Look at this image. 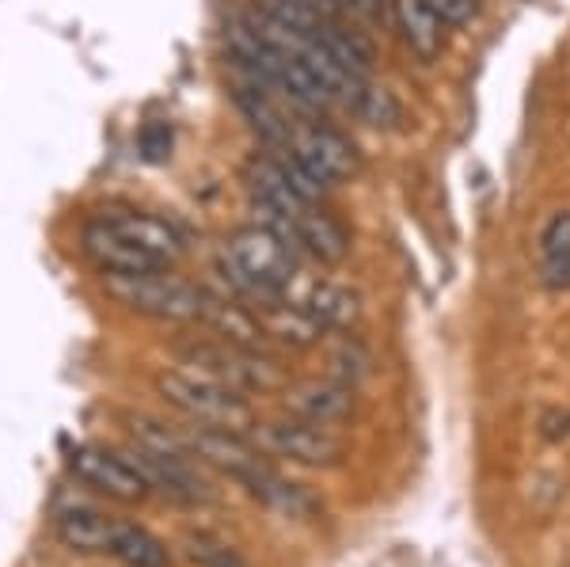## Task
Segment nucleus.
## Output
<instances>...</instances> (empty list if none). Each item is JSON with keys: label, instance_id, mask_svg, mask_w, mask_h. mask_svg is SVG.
I'll use <instances>...</instances> for the list:
<instances>
[{"label": "nucleus", "instance_id": "obj_6", "mask_svg": "<svg viewBox=\"0 0 570 567\" xmlns=\"http://www.w3.org/2000/svg\"><path fill=\"white\" fill-rule=\"evenodd\" d=\"M183 442H187V453L195 457L198 465H209V469L225 472L233 480H247L266 465V453L252 438L236 434V431H225V427H206V423H190V427H179Z\"/></svg>", "mask_w": 570, "mask_h": 567}, {"label": "nucleus", "instance_id": "obj_1", "mask_svg": "<svg viewBox=\"0 0 570 567\" xmlns=\"http://www.w3.org/2000/svg\"><path fill=\"white\" fill-rule=\"evenodd\" d=\"M217 271L228 282V294L240 297L244 305H263V301L285 297L289 282L301 274L297 248L266 225L236 228L228 236Z\"/></svg>", "mask_w": 570, "mask_h": 567}, {"label": "nucleus", "instance_id": "obj_12", "mask_svg": "<svg viewBox=\"0 0 570 567\" xmlns=\"http://www.w3.org/2000/svg\"><path fill=\"white\" fill-rule=\"evenodd\" d=\"M115 526L118 518L88 507V502H61L53 510V534H58V541L80 556H107Z\"/></svg>", "mask_w": 570, "mask_h": 567}, {"label": "nucleus", "instance_id": "obj_10", "mask_svg": "<svg viewBox=\"0 0 570 567\" xmlns=\"http://www.w3.org/2000/svg\"><path fill=\"white\" fill-rule=\"evenodd\" d=\"M80 252L88 255L104 274H153V271H168L156 255L145 248H137L130 236H122L107 217H91L80 228Z\"/></svg>", "mask_w": 570, "mask_h": 567}, {"label": "nucleus", "instance_id": "obj_9", "mask_svg": "<svg viewBox=\"0 0 570 567\" xmlns=\"http://www.w3.org/2000/svg\"><path fill=\"white\" fill-rule=\"evenodd\" d=\"M289 149L312 172V179L324 183L327 190L357 172V149L331 126H308V130L293 134Z\"/></svg>", "mask_w": 570, "mask_h": 567}, {"label": "nucleus", "instance_id": "obj_29", "mask_svg": "<svg viewBox=\"0 0 570 567\" xmlns=\"http://www.w3.org/2000/svg\"><path fill=\"white\" fill-rule=\"evenodd\" d=\"M327 8H331V16H338V12H351V8H354V0H327Z\"/></svg>", "mask_w": 570, "mask_h": 567}, {"label": "nucleus", "instance_id": "obj_25", "mask_svg": "<svg viewBox=\"0 0 570 567\" xmlns=\"http://www.w3.org/2000/svg\"><path fill=\"white\" fill-rule=\"evenodd\" d=\"M141 153H145V160H153V164H160V160H168L171 157V126L168 123H149L141 130Z\"/></svg>", "mask_w": 570, "mask_h": 567}, {"label": "nucleus", "instance_id": "obj_17", "mask_svg": "<svg viewBox=\"0 0 570 567\" xmlns=\"http://www.w3.org/2000/svg\"><path fill=\"white\" fill-rule=\"evenodd\" d=\"M297 248L316 255L320 263H343L346 252H351V236L331 214H324L320 206H308L297 217Z\"/></svg>", "mask_w": 570, "mask_h": 567}, {"label": "nucleus", "instance_id": "obj_26", "mask_svg": "<svg viewBox=\"0 0 570 567\" xmlns=\"http://www.w3.org/2000/svg\"><path fill=\"white\" fill-rule=\"evenodd\" d=\"M445 27H468L480 16V0H430Z\"/></svg>", "mask_w": 570, "mask_h": 567}, {"label": "nucleus", "instance_id": "obj_4", "mask_svg": "<svg viewBox=\"0 0 570 567\" xmlns=\"http://www.w3.org/2000/svg\"><path fill=\"white\" fill-rule=\"evenodd\" d=\"M107 294L126 305L130 313L153 316V320H171V324H202L206 316L209 294L190 282L176 278L168 271L153 274H107L104 278Z\"/></svg>", "mask_w": 570, "mask_h": 567}, {"label": "nucleus", "instance_id": "obj_22", "mask_svg": "<svg viewBox=\"0 0 570 567\" xmlns=\"http://www.w3.org/2000/svg\"><path fill=\"white\" fill-rule=\"evenodd\" d=\"M370 351H365L362 343L354 340V335H343L335 346H331V354H327V378H335V381H343V385H357L362 378H370Z\"/></svg>", "mask_w": 570, "mask_h": 567}, {"label": "nucleus", "instance_id": "obj_19", "mask_svg": "<svg viewBox=\"0 0 570 567\" xmlns=\"http://www.w3.org/2000/svg\"><path fill=\"white\" fill-rule=\"evenodd\" d=\"M107 556H115L122 567H171V553L160 537H153L145 526L118 522L115 537H110Z\"/></svg>", "mask_w": 570, "mask_h": 567}, {"label": "nucleus", "instance_id": "obj_7", "mask_svg": "<svg viewBox=\"0 0 570 567\" xmlns=\"http://www.w3.org/2000/svg\"><path fill=\"white\" fill-rule=\"evenodd\" d=\"M69 469L77 480H85L88 488L104 491L107 499L118 502H141L149 499V480L137 472V465L126 453L107 450V446H77L69 453Z\"/></svg>", "mask_w": 570, "mask_h": 567}, {"label": "nucleus", "instance_id": "obj_27", "mask_svg": "<svg viewBox=\"0 0 570 567\" xmlns=\"http://www.w3.org/2000/svg\"><path fill=\"white\" fill-rule=\"evenodd\" d=\"M544 286L548 290H570V255H563V260H544Z\"/></svg>", "mask_w": 570, "mask_h": 567}, {"label": "nucleus", "instance_id": "obj_3", "mask_svg": "<svg viewBox=\"0 0 570 567\" xmlns=\"http://www.w3.org/2000/svg\"><path fill=\"white\" fill-rule=\"evenodd\" d=\"M183 365H190L202 378H214L236 392H282L289 389V378L271 354L259 346H240L228 340H202L179 346Z\"/></svg>", "mask_w": 570, "mask_h": 567}, {"label": "nucleus", "instance_id": "obj_23", "mask_svg": "<svg viewBox=\"0 0 570 567\" xmlns=\"http://www.w3.org/2000/svg\"><path fill=\"white\" fill-rule=\"evenodd\" d=\"M183 553H187V560L195 567H247L244 556L214 534H187Z\"/></svg>", "mask_w": 570, "mask_h": 567}, {"label": "nucleus", "instance_id": "obj_21", "mask_svg": "<svg viewBox=\"0 0 570 567\" xmlns=\"http://www.w3.org/2000/svg\"><path fill=\"white\" fill-rule=\"evenodd\" d=\"M346 107H351V111L362 118L365 126H373V130H400V123H403L400 99H395L389 88L370 85V80H362V85H357L354 99Z\"/></svg>", "mask_w": 570, "mask_h": 567}, {"label": "nucleus", "instance_id": "obj_5", "mask_svg": "<svg viewBox=\"0 0 570 567\" xmlns=\"http://www.w3.org/2000/svg\"><path fill=\"white\" fill-rule=\"evenodd\" d=\"M252 442L271 457H289L308 469H338L346 461V446L331 434V427H316L308 419H274L252 427Z\"/></svg>", "mask_w": 570, "mask_h": 567}, {"label": "nucleus", "instance_id": "obj_15", "mask_svg": "<svg viewBox=\"0 0 570 567\" xmlns=\"http://www.w3.org/2000/svg\"><path fill=\"white\" fill-rule=\"evenodd\" d=\"M392 16L400 27V39L419 61H434L445 42V23L438 20L430 0H392Z\"/></svg>", "mask_w": 570, "mask_h": 567}, {"label": "nucleus", "instance_id": "obj_2", "mask_svg": "<svg viewBox=\"0 0 570 567\" xmlns=\"http://www.w3.org/2000/svg\"><path fill=\"white\" fill-rule=\"evenodd\" d=\"M156 392H160L176 411H183L190 423L225 427V431H236V434H244L255 427V411L244 400V392L220 385L214 378H202L195 370L156 373Z\"/></svg>", "mask_w": 570, "mask_h": 567}, {"label": "nucleus", "instance_id": "obj_16", "mask_svg": "<svg viewBox=\"0 0 570 567\" xmlns=\"http://www.w3.org/2000/svg\"><path fill=\"white\" fill-rule=\"evenodd\" d=\"M297 305H305L308 313L324 324V332H351L357 324V316H362V301H357L354 290L343 286V282H327V278L308 282L305 297H301Z\"/></svg>", "mask_w": 570, "mask_h": 567}, {"label": "nucleus", "instance_id": "obj_28", "mask_svg": "<svg viewBox=\"0 0 570 567\" xmlns=\"http://www.w3.org/2000/svg\"><path fill=\"white\" fill-rule=\"evenodd\" d=\"M384 8H389V0H354V12H362L365 20H381Z\"/></svg>", "mask_w": 570, "mask_h": 567}, {"label": "nucleus", "instance_id": "obj_13", "mask_svg": "<svg viewBox=\"0 0 570 567\" xmlns=\"http://www.w3.org/2000/svg\"><path fill=\"white\" fill-rule=\"evenodd\" d=\"M252 313L259 320L266 343L305 351V346L324 340V324H320L305 305H297V301H289V297H274V301H263V305H252Z\"/></svg>", "mask_w": 570, "mask_h": 567}, {"label": "nucleus", "instance_id": "obj_24", "mask_svg": "<svg viewBox=\"0 0 570 567\" xmlns=\"http://www.w3.org/2000/svg\"><path fill=\"white\" fill-rule=\"evenodd\" d=\"M540 252H544V260H563V255H570V209L556 214L544 225V233H540Z\"/></svg>", "mask_w": 570, "mask_h": 567}, {"label": "nucleus", "instance_id": "obj_8", "mask_svg": "<svg viewBox=\"0 0 570 567\" xmlns=\"http://www.w3.org/2000/svg\"><path fill=\"white\" fill-rule=\"evenodd\" d=\"M126 457L137 465L145 480H149L153 491L160 496L187 502V507H198V502H214V488L209 480L198 472L195 457H179V453H160V450H145V446H130Z\"/></svg>", "mask_w": 570, "mask_h": 567}, {"label": "nucleus", "instance_id": "obj_14", "mask_svg": "<svg viewBox=\"0 0 570 567\" xmlns=\"http://www.w3.org/2000/svg\"><path fill=\"white\" fill-rule=\"evenodd\" d=\"M104 217L122 236H130L137 248L156 255L164 267H168V263H176L183 255V248H187V244H183V236L176 233V225L160 222V217H153V214H141V209H115V214H104Z\"/></svg>", "mask_w": 570, "mask_h": 567}, {"label": "nucleus", "instance_id": "obj_20", "mask_svg": "<svg viewBox=\"0 0 570 567\" xmlns=\"http://www.w3.org/2000/svg\"><path fill=\"white\" fill-rule=\"evenodd\" d=\"M316 42L324 46V50L346 72H354V77L370 80V72H373V50H370V42H365L357 31H346V27H338L335 20H324V23L316 27Z\"/></svg>", "mask_w": 570, "mask_h": 567}, {"label": "nucleus", "instance_id": "obj_11", "mask_svg": "<svg viewBox=\"0 0 570 567\" xmlns=\"http://www.w3.org/2000/svg\"><path fill=\"white\" fill-rule=\"evenodd\" d=\"M354 389L343 381L327 378V381H305V385L285 389V408L297 419H308L316 427H338L354 416Z\"/></svg>", "mask_w": 570, "mask_h": 567}, {"label": "nucleus", "instance_id": "obj_18", "mask_svg": "<svg viewBox=\"0 0 570 567\" xmlns=\"http://www.w3.org/2000/svg\"><path fill=\"white\" fill-rule=\"evenodd\" d=\"M244 488L252 491V496L259 499V502H266L271 510L285 515V518H312L320 510V502L312 499L308 491L301 488V483L278 477V472H274L271 465H263V469L255 472V477H247Z\"/></svg>", "mask_w": 570, "mask_h": 567}]
</instances>
